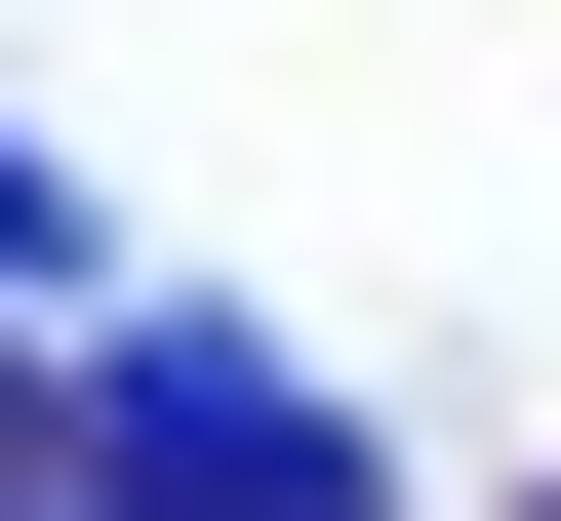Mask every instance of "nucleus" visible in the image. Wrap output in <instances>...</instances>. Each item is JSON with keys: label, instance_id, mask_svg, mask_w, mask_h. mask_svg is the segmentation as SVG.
Here are the masks:
<instances>
[{"label": "nucleus", "instance_id": "f257e3e1", "mask_svg": "<svg viewBox=\"0 0 561 521\" xmlns=\"http://www.w3.org/2000/svg\"><path fill=\"white\" fill-rule=\"evenodd\" d=\"M81 441H121L161 521H401V441L321 401L280 321H201V281H161V321H81Z\"/></svg>", "mask_w": 561, "mask_h": 521}, {"label": "nucleus", "instance_id": "f03ea898", "mask_svg": "<svg viewBox=\"0 0 561 521\" xmlns=\"http://www.w3.org/2000/svg\"><path fill=\"white\" fill-rule=\"evenodd\" d=\"M0 441H81V201H41V121H0Z\"/></svg>", "mask_w": 561, "mask_h": 521}, {"label": "nucleus", "instance_id": "7ed1b4c3", "mask_svg": "<svg viewBox=\"0 0 561 521\" xmlns=\"http://www.w3.org/2000/svg\"><path fill=\"white\" fill-rule=\"evenodd\" d=\"M0 521H161V482H121V441H0Z\"/></svg>", "mask_w": 561, "mask_h": 521}]
</instances>
